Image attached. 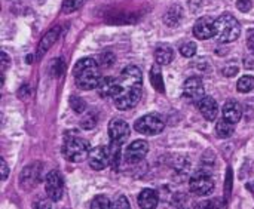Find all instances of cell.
I'll return each mask as SVG.
<instances>
[{"label": "cell", "mask_w": 254, "mask_h": 209, "mask_svg": "<svg viewBox=\"0 0 254 209\" xmlns=\"http://www.w3.org/2000/svg\"><path fill=\"white\" fill-rule=\"evenodd\" d=\"M73 76L77 88L83 91H92L98 88L101 82V71L98 62L94 58H83L76 62L73 68Z\"/></svg>", "instance_id": "cell-1"}, {"label": "cell", "mask_w": 254, "mask_h": 209, "mask_svg": "<svg viewBox=\"0 0 254 209\" xmlns=\"http://www.w3.org/2000/svg\"><path fill=\"white\" fill-rule=\"evenodd\" d=\"M240 34H241V25L232 13L229 12L222 13L216 19V37L219 39V42L222 43L235 42L240 37Z\"/></svg>", "instance_id": "cell-2"}, {"label": "cell", "mask_w": 254, "mask_h": 209, "mask_svg": "<svg viewBox=\"0 0 254 209\" xmlns=\"http://www.w3.org/2000/svg\"><path fill=\"white\" fill-rule=\"evenodd\" d=\"M63 153H64L65 159L70 162H82L89 156L91 147H89V143L86 140H83L82 137L71 135V137L65 138Z\"/></svg>", "instance_id": "cell-3"}, {"label": "cell", "mask_w": 254, "mask_h": 209, "mask_svg": "<svg viewBox=\"0 0 254 209\" xmlns=\"http://www.w3.org/2000/svg\"><path fill=\"white\" fill-rule=\"evenodd\" d=\"M141 100V86H119L118 94L113 97L115 105L119 110H129Z\"/></svg>", "instance_id": "cell-4"}, {"label": "cell", "mask_w": 254, "mask_h": 209, "mask_svg": "<svg viewBox=\"0 0 254 209\" xmlns=\"http://www.w3.org/2000/svg\"><path fill=\"white\" fill-rule=\"evenodd\" d=\"M189 189L196 196H208L214 190V180L208 171H198L190 177Z\"/></svg>", "instance_id": "cell-5"}, {"label": "cell", "mask_w": 254, "mask_h": 209, "mask_svg": "<svg viewBox=\"0 0 254 209\" xmlns=\"http://www.w3.org/2000/svg\"><path fill=\"white\" fill-rule=\"evenodd\" d=\"M134 128L141 135H158L164 131V122L155 114H146L135 120Z\"/></svg>", "instance_id": "cell-6"}, {"label": "cell", "mask_w": 254, "mask_h": 209, "mask_svg": "<svg viewBox=\"0 0 254 209\" xmlns=\"http://www.w3.org/2000/svg\"><path fill=\"white\" fill-rule=\"evenodd\" d=\"M45 190L52 202H58L64 193V181L58 171H51L45 180Z\"/></svg>", "instance_id": "cell-7"}, {"label": "cell", "mask_w": 254, "mask_h": 209, "mask_svg": "<svg viewBox=\"0 0 254 209\" xmlns=\"http://www.w3.org/2000/svg\"><path fill=\"white\" fill-rule=\"evenodd\" d=\"M205 94V88H204V83L199 77H189L185 85H183V97L190 101V103H195L198 104L204 97Z\"/></svg>", "instance_id": "cell-8"}, {"label": "cell", "mask_w": 254, "mask_h": 209, "mask_svg": "<svg viewBox=\"0 0 254 209\" xmlns=\"http://www.w3.org/2000/svg\"><path fill=\"white\" fill-rule=\"evenodd\" d=\"M129 132H131L129 125L124 119L115 117V119L110 120V123H109V135L112 138V143L122 146L129 138Z\"/></svg>", "instance_id": "cell-9"}, {"label": "cell", "mask_w": 254, "mask_h": 209, "mask_svg": "<svg viewBox=\"0 0 254 209\" xmlns=\"http://www.w3.org/2000/svg\"><path fill=\"white\" fill-rule=\"evenodd\" d=\"M42 169H43V166L40 163H33V165H28L27 168H24L21 175H19L21 187L22 189H31L36 184H39L42 180Z\"/></svg>", "instance_id": "cell-10"}, {"label": "cell", "mask_w": 254, "mask_h": 209, "mask_svg": "<svg viewBox=\"0 0 254 209\" xmlns=\"http://www.w3.org/2000/svg\"><path fill=\"white\" fill-rule=\"evenodd\" d=\"M89 166L95 171H103L110 165V150L104 146H98L95 149H91V153L88 156Z\"/></svg>", "instance_id": "cell-11"}, {"label": "cell", "mask_w": 254, "mask_h": 209, "mask_svg": "<svg viewBox=\"0 0 254 209\" xmlns=\"http://www.w3.org/2000/svg\"><path fill=\"white\" fill-rule=\"evenodd\" d=\"M193 34L199 40H207L216 36V21L210 16L199 18L193 25Z\"/></svg>", "instance_id": "cell-12"}, {"label": "cell", "mask_w": 254, "mask_h": 209, "mask_svg": "<svg viewBox=\"0 0 254 209\" xmlns=\"http://www.w3.org/2000/svg\"><path fill=\"white\" fill-rule=\"evenodd\" d=\"M119 83H121V86H141V83H143L141 70L135 65L125 67L121 73Z\"/></svg>", "instance_id": "cell-13"}, {"label": "cell", "mask_w": 254, "mask_h": 209, "mask_svg": "<svg viewBox=\"0 0 254 209\" xmlns=\"http://www.w3.org/2000/svg\"><path fill=\"white\" fill-rule=\"evenodd\" d=\"M149 153V144L147 141L138 140L131 143V146L125 150V160L127 162H140L144 159V156Z\"/></svg>", "instance_id": "cell-14"}, {"label": "cell", "mask_w": 254, "mask_h": 209, "mask_svg": "<svg viewBox=\"0 0 254 209\" xmlns=\"http://www.w3.org/2000/svg\"><path fill=\"white\" fill-rule=\"evenodd\" d=\"M196 105H198L201 114H202L207 120L214 122V120L217 119V116H219V105H217V103H216L214 98L205 97V98H202Z\"/></svg>", "instance_id": "cell-15"}, {"label": "cell", "mask_w": 254, "mask_h": 209, "mask_svg": "<svg viewBox=\"0 0 254 209\" xmlns=\"http://www.w3.org/2000/svg\"><path fill=\"white\" fill-rule=\"evenodd\" d=\"M119 86H121V83H119L118 79H115L112 76H107V77L101 79L97 89H98V94H100L101 98H113L118 94Z\"/></svg>", "instance_id": "cell-16"}, {"label": "cell", "mask_w": 254, "mask_h": 209, "mask_svg": "<svg viewBox=\"0 0 254 209\" xmlns=\"http://www.w3.org/2000/svg\"><path fill=\"white\" fill-rule=\"evenodd\" d=\"M222 113H223V119L229 120L231 123H238L243 117V107L240 105L238 101L235 100H229L225 103L223 108H222Z\"/></svg>", "instance_id": "cell-17"}, {"label": "cell", "mask_w": 254, "mask_h": 209, "mask_svg": "<svg viewBox=\"0 0 254 209\" xmlns=\"http://www.w3.org/2000/svg\"><path fill=\"white\" fill-rule=\"evenodd\" d=\"M137 202L141 209H156L159 204V195L153 189H144L140 192Z\"/></svg>", "instance_id": "cell-18"}, {"label": "cell", "mask_w": 254, "mask_h": 209, "mask_svg": "<svg viewBox=\"0 0 254 209\" xmlns=\"http://www.w3.org/2000/svg\"><path fill=\"white\" fill-rule=\"evenodd\" d=\"M58 36H60V28H52V30H49V31L42 37V40H40V43H39V48H37V52H36V59H40V58L48 52V49L57 42Z\"/></svg>", "instance_id": "cell-19"}, {"label": "cell", "mask_w": 254, "mask_h": 209, "mask_svg": "<svg viewBox=\"0 0 254 209\" xmlns=\"http://www.w3.org/2000/svg\"><path fill=\"white\" fill-rule=\"evenodd\" d=\"M174 58V52L168 45H159L155 49V59L159 65H168Z\"/></svg>", "instance_id": "cell-20"}, {"label": "cell", "mask_w": 254, "mask_h": 209, "mask_svg": "<svg viewBox=\"0 0 254 209\" xmlns=\"http://www.w3.org/2000/svg\"><path fill=\"white\" fill-rule=\"evenodd\" d=\"M150 82H152V86L155 88V91L158 92H165V83H164V77H162V73H161V68L159 67H152L150 70Z\"/></svg>", "instance_id": "cell-21"}, {"label": "cell", "mask_w": 254, "mask_h": 209, "mask_svg": "<svg viewBox=\"0 0 254 209\" xmlns=\"http://www.w3.org/2000/svg\"><path fill=\"white\" fill-rule=\"evenodd\" d=\"M234 123H231L226 119H220L216 125V132L220 138H229L234 134Z\"/></svg>", "instance_id": "cell-22"}, {"label": "cell", "mask_w": 254, "mask_h": 209, "mask_svg": "<svg viewBox=\"0 0 254 209\" xmlns=\"http://www.w3.org/2000/svg\"><path fill=\"white\" fill-rule=\"evenodd\" d=\"M173 205L177 209H195V205H193L192 199L186 193H177V195H174Z\"/></svg>", "instance_id": "cell-23"}, {"label": "cell", "mask_w": 254, "mask_h": 209, "mask_svg": "<svg viewBox=\"0 0 254 209\" xmlns=\"http://www.w3.org/2000/svg\"><path fill=\"white\" fill-rule=\"evenodd\" d=\"M195 209H226V204L223 199H208L195 205Z\"/></svg>", "instance_id": "cell-24"}, {"label": "cell", "mask_w": 254, "mask_h": 209, "mask_svg": "<svg viewBox=\"0 0 254 209\" xmlns=\"http://www.w3.org/2000/svg\"><path fill=\"white\" fill-rule=\"evenodd\" d=\"M237 89L243 94L252 92L254 89V77L253 76H243L238 83H237Z\"/></svg>", "instance_id": "cell-25"}, {"label": "cell", "mask_w": 254, "mask_h": 209, "mask_svg": "<svg viewBox=\"0 0 254 209\" xmlns=\"http://www.w3.org/2000/svg\"><path fill=\"white\" fill-rule=\"evenodd\" d=\"M64 70H65V65H64V61L63 59H54L52 62H51V65H49V74L52 76V77H60L63 73H64Z\"/></svg>", "instance_id": "cell-26"}, {"label": "cell", "mask_w": 254, "mask_h": 209, "mask_svg": "<svg viewBox=\"0 0 254 209\" xmlns=\"http://www.w3.org/2000/svg\"><path fill=\"white\" fill-rule=\"evenodd\" d=\"M91 209H112V204L110 201L103 196V195H98L92 199L91 202Z\"/></svg>", "instance_id": "cell-27"}, {"label": "cell", "mask_w": 254, "mask_h": 209, "mask_svg": "<svg viewBox=\"0 0 254 209\" xmlns=\"http://www.w3.org/2000/svg\"><path fill=\"white\" fill-rule=\"evenodd\" d=\"M70 107L77 113V114H82L86 108V103L85 100H82L80 97H71L70 98Z\"/></svg>", "instance_id": "cell-28"}, {"label": "cell", "mask_w": 254, "mask_h": 209, "mask_svg": "<svg viewBox=\"0 0 254 209\" xmlns=\"http://www.w3.org/2000/svg\"><path fill=\"white\" fill-rule=\"evenodd\" d=\"M109 150H110V163L116 168L118 163H119V160H121V146L112 143V146L109 147Z\"/></svg>", "instance_id": "cell-29"}, {"label": "cell", "mask_w": 254, "mask_h": 209, "mask_svg": "<svg viewBox=\"0 0 254 209\" xmlns=\"http://www.w3.org/2000/svg\"><path fill=\"white\" fill-rule=\"evenodd\" d=\"M80 125L83 129H92L97 125V114L95 113H88L82 117Z\"/></svg>", "instance_id": "cell-30"}, {"label": "cell", "mask_w": 254, "mask_h": 209, "mask_svg": "<svg viewBox=\"0 0 254 209\" xmlns=\"http://www.w3.org/2000/svg\"><path fill=\"white\" fill-rule=\"evenodd\" d=\"M180 52L186 58H192L196 53V45L193 42H186L180 46Z\"/></svg>", "instance_id": "cell-31"}, {"label": "cell", "mask_w": 254, "mask_h": 209, "mask_svg": "<svg viewBox=\"0 0 254 209\" xmlns=\"http://www.w3.org/2000/svg\"><path fill=\"white\" fill-rule=\"evenodd\" d=\"M82 4H83V0H65L63 4V10L65 13H70V12L77 10Z\"/></svg>", "instance_id": "cell-32"}, {"label": "cell", "mask_w": 254, "mask_h": 209, "mask_svg": "<svg viewBox=\"0 0 254 209\" xmlns=\"http://www.w3.org/2000/svg\"><path fill=\"white\" fill-rule=\"evenodd\" d=\"M115 62V55L113 52H103L98 58V64L103 67H112Z\"/></svg>", "instance_id": "cell-33"}, {"label": "cell", "mask_w": 254, "mask_h": 209, "mask_svg": "<svg viewBox=\"0 0 254 209\" xmlns=\"http://www.w3.org/2000/svg\"><path fill=\"white\" fill-rule=\"evenodd\" d=\"M112 209H131V205H129L128 199H127L124 195H121V196H118V198L113 201Z\"/></svg>", "instance_id": "cell-34"}, {"label": "cell", "mask_w": 254, "mask_h": 209, "mask_svg": "<svg viewBox=\"0 0 254 209\" xmlns=\"http://www.w3.org/2000/svg\"><path fill=\"white\" fill-rule=\"evenodd\" d=\"M231 193H232V169L228 168V174L225 180V199L226 201L231 198Z\"/></svg>", "instance_id": "cell-35"}, {"label": "cell", "mask_w": 254, "mask_h": 209, "mask_svg": "<svg viewBox=\"0 0 254 209\" xmlns=\"http://www.w3.org/2000/svg\"><path fill=\"white\" fill-rule=\"evenodd\" d=\"M51 199L49 198H43V199H39L36 204H34V209H52L51 205Z\"/></svg>", "instance_id": "cell-36"}, {"label": "cell", "mask_w": 254, "mask_h": 209, "mask_svg": "<svg viewBox=\"0 0 254 209\" xmlns=\"http://www.w3.org/2000/svg\"><path fill=\"white\" fill-rule=\"evenodd\" d=\"M252 6H253L252 0H237V7L241 12H249L252 9Z\"/></svg>", "instance_id": "cell-37"}, {"label": "cell", "mask_w": 254, "mask_h": 209, "mask_svg": "<svg viewBox=\"0 0 254 209\" xmlns=\"http://www.w3.org/2000/svg\"><path fill=\"white\" fill-rule=\"evenodd\" d=\"M238 67L237 65H229V67H226V68H223V74L226 76V77H232V76H235L237 73H238Z\"/></svg>", "instance_id": "cell-38"}, {"label": "cell", "mask_w": 254, "mask_h": 209, "mask_svg": "<svg viewBox=\"0 0 254 209\" xmlns=\"http://www.w3.org/2000/svg\"><path fill=\"white\" fill-rule=\"evenodd\" d=\"M247 46H249V49L253 52L254 55V28L250 30L249 34H247Z\"/></svg>", "instance_id": "cell-39"}, {"label": "cell", "mask_w": 254, "mask_h": 209, "mask_svg": "<svg viewBox=\"0 0 254 209\" xmlns=\"http://www.w3.org/2000/svg\"><path fill=\"white\" fill-rule=\"evenodd\" d=\"M0 168H1V180L4 181L7 178V174H9V169H7V165H6L4 159H0Z\"/></svg>", "instance_id": "cell-40"}, {"label": "cell", "mask_w": 254, "mask_h": 209, "mask_svg": "<svg viewBox=\"0 0 254 209\" xmlns=\"http://www.w3.org/2000/svg\"><path fill=\"white\" fill-rule=\"evenodd\" d=\"M1 61H3V64H1V67H3V71L7 68V64H9V59H7V55L4 53V52H1Z\"/></svg>", "instance_id": "cell-41"}, {"label": "cell", "mask_w": 254, "mask_h": 209, "mask_svg": "<svg viewBox=\"0 0 254 209\" xmlns=\"http://www.w3.org/2000/svg\"><path fill=\"white\" fill-rule=\"evenodd\" d=\"M244 67L246 68H252V70H254V61L253 59H244Z\"/></svg>", "instance_id": "cell-42"}, {"label": "cell", "mask_w": 254, "mask_h": 209, "mask_svg": "<svg viewBox=\"0 0 254 209\" xmlns=\"http://www.w3.org/2000/svg\"><path fill=\"white\" fill-rule=\"evenodd\" d=\"M247 190H249V192H250V193L254 196V181L253 183H249V184H247Z\"/></svg>", "instance_id": "cell-43"}]
</instances>
